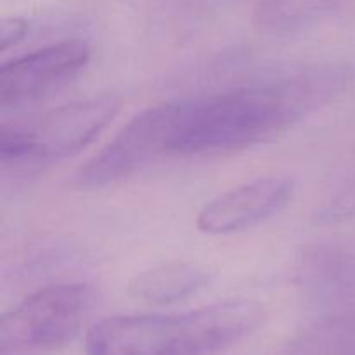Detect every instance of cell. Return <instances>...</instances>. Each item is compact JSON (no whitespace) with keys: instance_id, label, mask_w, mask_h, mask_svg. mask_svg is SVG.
I'll list each match as a JSON object with an SVG mask.
<instances>
[{"instance_id":"obj_1","label":"cell","mask_w":355,"mask_h":355,"mask_svg":"<svg viewBox=\"0 0 355 355\" xmlns=\"http://www.w3.org/2000/svg\"><path fill=\"white\" fill-rule=\"evenodd\" d=\"M354 76L345 62H326L148 107L159 158L224 155L276 139L342 97Z\"/></svg>"},{"instance_id":"obj_2","label":"cell","mask_w":355,"mask_h":355,"mask_svg":"<svg viewBox=\"0 0 355 355\" xmlns=\"http://www.w3.org/2000/svg\"><path fill=\"white\" fill-rule=\"evenodd\" d=\"M266 321L255 300H224L177 314L113 315L85 338L87 355H217L252 336Z\"/></svg>"},{"instance_id":"obj_3","label":"cell","mask_w":355,"mask_h":355,"mask_svg":"<svg viewBox=\"0 0 355 355\" xmlns=\"http://www.w3.org/2000/svg\"><path fill=\"white\" fill-rule=\"evenodd\" d=\"M120 110L118 97L96 96L3 121L0 163L6 170H28L71 158L89 148Z\"/></svg>"},{"instance_id":"obj_4","label":"cell","mask_w":355,"mask_h":355,"mask_svg":"<svg viewBox=\"0 0 355 355\" xmlns=\"http://www.w3.org/2000/svg\"><path fill=\"white\" fill-rule=\"evenodd\" d=\"M96 305L87 283H61L35 291L0 319V355H49L64 349Z\"/></svg>"},{"instance_id":"obj_5","label":"cell","mask_w":355,"mask_h":355,"mask_svg":"<svg viewBox=\"0 0 355 355\" xmlns=\"http://www.w3.org/2000/svg\"><path fill=\"white\" fill-rule=\"evenodd\" d=\"M90 59L89 42L66 38L3 62L0 107L3 111L19 110L61 92L85 71Z\"/></svg>"},{"instance_id":"obj_6","label":"cell","mask_w":355,"mask_h":355,"mask_svg":"<svg viewBox=\"0 0 355 355\" xmlns=\"http://www.w3.org/2000/svg\"><path fill=\"white\" fill-rule=\"evenodd\" d=\"M295 191L297 182L288 175L257 177L207 201L198 211L196 227L210 236L248 231L281 214Z\"/></svg>"},{"instance_id":"obj_7","label":"cell","mask_w":355,"mask_h":355,"mask_svg":"<svg viewBox=\"0 0 355 355\" xmlns=\"http://www.w3.org/2000/svg\"><path fill=\"white\" fill-rule=\"evenodd\" d=\"M214 272L201 263L173 260L149 267L135 274L128 283V293L149 304H173L186 300L207 288Z\"/></svg>"},{"instance_id":"obj_8","label":"cell","mask_w":355,"mask_h":355,"mask_svg":"<svg viewBox=\"0 0 355 355\" xmlns=\"http://www.w3.org/2000/svg\"><path fill=\"white\" fill-rule=\"evenodd\" d=\"M302 281L326 290H355V257L343 250H322L304 262Z\"/></svg>"},{"instance_id":"obj_9","label":"cell","mask_w":355,"mask_h":355,"mask_svg":"<svg viewBox=\"0 0 355 355\" xmlns=\"http://www.w3.org/2000/svg\"><path fill=\"white\" fill-rule=\"evenodd\" d=\"M355 218V175L319 211V222L336 224Z\"/></svg>"},{"instance_id":"obj_10","label":"cell","mask_w":355,"mask_h":355,"mask_svg":"<svg viewBox=\"0 0 355 355\" xmlns=\"http://www.w3.org/2000/svg\"><path fill=\"white\" fill-rule=\"evenodd\" d=\"M30 31V23L24 17H3L0 23V51L7 52L10 47L24 40Z\"/></svg>"}]
</instances>
